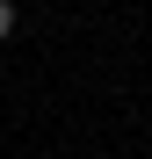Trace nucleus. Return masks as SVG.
Listing matches in <instances>:
<instances>
[{"mask_svg": "<svg viewBox=\"0 0 152 159\" xmlns=\"http://www.w3.org/2000/svg\"><path fill=\"white\" fill-rule=\"evenodd\" d=\"M7 36H15V7L0 0V43H7Z\"/></svg>", "mask_w": 152, "mask_h": 159, "instance_id": "f257e3e1", "label": "nucleus"}]
</instances>
